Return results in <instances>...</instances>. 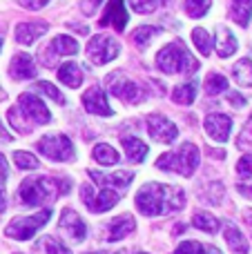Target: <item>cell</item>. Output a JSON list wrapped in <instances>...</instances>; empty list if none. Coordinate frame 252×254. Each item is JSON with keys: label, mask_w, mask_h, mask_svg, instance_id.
<instances>
[{"label": "cell", "mask_w": 252, "mask_h": 254, "mask_svg": "<svg viewBox=\"0 0 252 254\" xmlns=\"http://www.w3.org/2000/svg\"><path fill=\"white\" fill-rule=\"evenodd\" d=\"M101 2H103V0H83V11L85 13H92Z\"/></svg>", "instance_id": "obj_44"}, {"label": "cell", "mask_w": 252, "mask_h": 254, "mask_svg": "<svg viewBox=\"0 0 252 254\" xmlns=\"http://www.w3.org/2000/svg\"><path fill=\"white\" fill-rule=\"evenodd\" d=\"M217 54L221 58H230L232 54L237 52V47H239V43H237V38H235V34H232L228 27H217Z\"/></svg>", "instance_id": "obj_22"}, {"label": "cell", "mask_w": 252, "mask_h": 254, "mask_svg": "<svg viewBox=\"0 0 252 254\" xmlns=\"http://www.w3.org/2000/svg\"><path fill=\"white\" fill-rule=\"evenodd\" d=\"M121 145H123L125 154H127V161L132 163H143L147 158V152H150V147L141 138H136V136H123Z\"/></svg>", "instance_id": "obj_20"}, {"label": "cell", "mask_w": 252, "mask_h": 254, "mask_svg": "<svg viewBox=\"0 0 252 254\" xmlns=\"http://www.w3.org/2000/svg\"><path fill=\"white\" fill-rule=\"evenodd\" d=\"M112 254H127L125 250H116V252H112Z\"/></svg>", "instance_id": "obj_50"}, {"label": "cell", "mask_w": 252, "mask_h": 254, "mask_svg": "<svg viewBox=\"0 0 252 254\" xmlns=\"http://www.w3.org/2000/svg\"><path fill=\"white\" fill-rule=\"evenodd\" d=\"M156 67L163 74H194L199 69V61L183 43H170L156 54Z\"/></svg>", "instance_id": "obj_4"}, {"label": "cell", "mask_w": 252, "mask_h": 254, "mask_svg": "<svg viewBox=\"0 0 252 254\" xmlns=\"http://www.w3.org/2000/svg\"><path fill=\"white\" fill-rule=\"evenodd\" d=\"M69 192V181L54 176H29L18 188V198L27 207H38Z\"/></svg>", "instance_id": "obj_2"}, {"label": "cell", "mask_w": 252, "mask_h": 254, "mask_svg": "<svg viewBox=\"0 0 252 254\" xmlns=\"http://www.w3.org/2000/svg\"><path fill=\"white\" fill-rule=\"evenodd\" d=\"M136 254H145V252H136Z\"/></svg>", "instance_id": "obj_52"}, {"label": "cell", "mask_w": 252, "mask_h": 254, "mask_svg": "<svg viewBox=\"0 0 252 254\" xmlns=\"http://www.w3.org/2000/svg\"><path fill=\"white\" fill-rule=\"evenodd\" d=\"M18 107L25 112V116L34 125L52 123V114H49V110L45 107V103L40 101L38 96H34V94H22V96L18 98Z\"/></svg>", "instance_id": "obj_10"}, {"label": "cell", "mask_w": 252, "mask_h": 254, "mask_svg": "<svg viewBox=\"0 0 252 254\" xmlns=\"http://www.w3.org/2000/svg\"><path fill=\"white\" fill-rule=\"evenodd\" d=\"M11 138H13V136L9 134L7 129H4L2 123H0V143H11Z\"/></svg>", "instance_id": "obj_45"}, {"label": "cell", "mask_w": 252, "mask_h": 254, "mask_svg": "<svg viewBox=\"0 0 252 254\" xmlns=\"http://www.w3.org/2000/svg\"><path fill=\"white\" fill-rule=\"evenodd\" d=\"M161 0H129V7L136 9L138 13H152L159 7Z\"/></svg>", "instance_id": "obj_40"}, {"label": "cell", "mask_w": 252, "mask_h": 254, "mask_svg": "<svg viewBox=\"0 0 252 254\" xmlns=\"http://www.w3.org/2000/svg\"><path fill=\"white\" fill-rule=\"evenodd\" d=\"M47 22H22V25L16 27V40L20 45H34L40 36L47 34Z\"/></svg>", "instance_id": "obj_19"}, {"label": "cell", "mask_w": 252, "mask_h": 254, "mask_svg": "<svg viewBox=\"0 0 252 254\" xmlns=\"http://www.w3.org/2000/svg\"><path fill=\"white\" fill-rule=\"evenodd\" d=\"M38 69H36V63L29 54H16L9 63V76L13 80H29V78H36Z\"/></svg>", "instance_id": "obj_15"}, {"label": "cell", "mask_w": 252, "mask_h": 254, "mask_svg": "<svg viewBox=\"0 0 252 254\" xmlns=\"http://www.w3.org/2000/svg\"><path fill=\"white\" fill-rule=\"evenodd\" d=\"M89 176H92V181H96L101 188L123 190L132 183L134 172L132 170H119V172H112V174H105V172H98V170H89Z\"/></svg>", "instance_id": "obj_13"}, {"label": "cell", "mask_w": 252, "mask_h": 254, "mask_svg": "<svg viewBox=\"0 0 252 254\" xmlns=\"http://www.w3.org/2000/svg\"><path fill=\"white\" fill-rule=\"evenodd\" d=\"M13 163H16L20 170H38V158L31 152H22V149L13 152Z\"/></svg>", "instance_id": "obj_37"}, {"label": "cell", "mask_w": 252, "mask_h": 254, "mask_svg": "<svg viewBox=\"0 0 252 254\" xmlns=\"http://www.w3.org/2000/svg\"><path fill=\"white\" fill-rule=\"evenodd\" d=\"M252 16V0H232V18L239 27H248Z\"/></svg>", "instance_id": "obj_30"}, {"label": "cell", "mask_w": 252, "mask_h": 254, "mask_svg": "<svg viewBox=\"0 0 252 254\" xmlns=\"http://www.w3.org/2000/svg\"><path fill=\"white\" fill-rule=\"evenodd\" d=\"M34 87L38 89L40 94H45L47 98H52L54 103H58V105H65V96H63V92L56 87V85L47 83V80H38V83H36Z\"/></svg>", "instance_id": "obj_35"}, {"label": "cell", "mask_w": 252, "mask_h": 254, "mask_svg": "<svg viewBox=\"0 0 252 254\" xmlns=\"http://www.w3.org/2000/svg\"><path fill=\"white\" fill-rule=\"evenodd\" d=\"M136 210L143 216H163L170 212L183 210L186 205V192L177 185L163 183H145L136 192Z\"/></svg>", "instance_id": "obj_1"}, {"label": "cell", "mask_w": 252, "mask_h": 254, "mask_svg": "<svg viewBox=\"0 0 252 254\" xmlns=\"http://www.w3.org/2000/svg\"><path fill=\"white\" fill-rule=\"evenodd\" d=\"M239 194L246 198H252V185H239Z\"/></svg>", "instance_id": "obj_46"}, {"label": "cell", "mask_w": 252, "mask_h": 254, "mask_svg": "<svg viewBox=\"0 0 252 254\" xmlns=\"http://www.w3.org/2000/svg\"><path fill=\"white\" fill-rule=\"evenodd\" d=\"M174 254H223L214 246H203L199 241H183L181 246L174 250Z\"/></svg>", "instance_id": "obj_31"}, {"label": "cell", "mask_w": 252, "mask_h": 254, "mask_svg": "<svg viewBox=\"0 0 252 254\" xmlns=\"http://www.w3.org/2000/svg\"><path fill=\"white\" fill-rule=\"evenodd\" d=\"M201 161L199 147L192 143H183L179 149L174 152H165L156 158V170L161 172H174V174H181L186 179H190L192 174L196 172Z\"/></svg>", "instance_id": "obj_3"}, {"label": "cell", "mask_w": 252, "mask_h": 254, "mask_svg": "<svg viewBox=\"0 0 252 254\" xmlns=\"http://www.w3.org/2000/svg\"><path fill=\"white\" fill-rule=\"evenodd\" d=\"M105 80H107V87H110V94L116 98H121L123 103L136 105V103H141L143 98H145L143 89L138 87L132 78H127L123 71H114V74H110Z\"/></svg>", "instance_id": "obj_7"}, {"label": "cell", "mask_w": 252, "mask_h": 254, "mask_svg": "<svg viewBox=\"0 0 252 254\" xmlns=\"http://www.w3.org/2000/svg\"><path fill=\"white\" fill-rule=\"evenodd\" d=\"M161 34V29L159 27H152V25H143V27H138L136 31L132 34V40L136 45H141V47H147V45L152 43V38H156V36Z\"/></svg>", "instance_id": "obj_33"}, {"label": "cell", "mask_w": 252, "mask_h": 254, "mask_svg": "<svg viewBox=\"0 0 252 254\" xmlns=\"http://www.w3.org/2000/svg\"><path fill=\"white\" fill-rule=\"evenodd\" d=\"M58 225H61L63 232L76 243H80L85 239V234H87V228H85L83 219H80L74 210H69V207L61 212V221H58Z\"/></svg>", "instance_id": "obj_14"}, {"label": "cell", "mask_w": 252, "mask_h": 254, "mask_svg": "<svg viewBox=\"0 0 252 254\" xmlns=\"http://www.w3.org/2000/svg\"><path fill=\"white\" fill-rule=\"evenodd\" d=\"M237 176H239L241 181L252 179V156L250 154L239 158V163H237Z\"/></svg>", "instance_id": "obj_38"}, {"label": "cell", "mask_w": 252, "mask_h": 254, "mask_svg": "<svg viewBox=\"0 0 252 254\" xmlns=\"http://www.w3.org/2000/svg\"><path fill=\"white\" fill-rule=\"evenodd\" d=\"M210 4H212V0H186V13L190 18H203L205 13H208Z\"/></svg>", "instance_id": "obj_36"}, {"label": "cell", "mask_w": 252, "mask_h": 254, "mask_svg": "<svg viewBox=\"0 0 252 254\" xmlns=\"http://www.w3.org/2000/svg\"><path fill=\"white\" fill-rule=\"evenodd\" d=\"M4 96H7V94H4V89L0 87V101H4Z\"/></svg>", "instance_id": "obj_49"}, {"label": "cell", "mask_w": 252, "mask_h": 254, "mask_svg": "<svg viewBox=\"0 0 252 254\" xmlns=\"http://www.w3.org/2000/svg\"><path fill=\"white\" fill-rule=\"evenodd\" d=\"M92 156H94V161H96L98 165H116V163L121 161L119 152H116L110 143H98L96 147H94Z\"/></svg>", "instance_id": "obj_27"}, {"label": "cell", "mask_w": 252, "mask_h": 254, "mask_svg": "<svg viewBox=\"0 0 252 254\" xmlns=\"http://www.w3.org/2000/svg\"><path fill=\"white\" fill-rule=\"evenodd\" d=\"M119 201H121V192H119V190L103 188L101 192L94 194L92 201H87L85 205H87V210L94 212V214H103V212L112 210V207H114Z\"/></svg>", "instance_id": "obj_16"}, {"label": "cell", "mask_w": 252, "mask_h": 254, "mask_svg": "<svg viewBox=\"0 0 252 254\" xmlns=\"http://www.w3.org/2000/svg\"><path fill=\"white\" fill-rule=\"evenodd\" d=\"M232 76L241 87H252V61L250 58H241L235 67H232Z\"/></svg>", "instance_id": "obj_28"}, {"label": "cell", "mask_w": 252, "mask_h": 254, "mask_svg": "<svg viewBox=\"0 0 252 254\" xmlns=\"http://www.w3.org/2000/svg\"><path fill=\"white\" fill-rule=\"evenodd\" d=\"M58 80H61L63 85H67V87H80V83H83V71H80V67L76 65V63H65V65L58 69Z\"/></svg>", "instance_id": "obj_24"}, {"label": "cell", "mask_w": 252, "mask_h": 254, "mask_svg": "<svg viewBox=\"0 0 252 254\" xmlns=\"http://www.w3.org/2000/svg\"><path fill=\"white\" fill-rule=\"evenodd\" d=\"M7 174H9V167H7V158L0 154V185H4L7 181Z\"/></svg>", "instance_id": "obj_43"}, {"label": "cell", "mask_w": 252, "mask_h": 254, "mask_svg": "<svg viewBox=\"0 0 252 254\" xmlns=\"http://www.w3.org/2000/svg\"><path fill=\"white\" fill-rule=\"evenodd\" d=\"M136 230V221L132 214H121L116 219H112L110 223V241H121L127 234H132Z\"/></svg>", "instance_id": "obj_21"}, {"label": "cell", "mask_w": 252, "mask_h": 254, "mask_svg": "<svg viewBox=\"0 0 252 254\" xmlns=\"http://www.w3.org/2000/svg\"><path fill=\"white\" fill-rule=\"evenodd\" d=\"M226 243H228V248H230L235 254H248L250 250V246H248V241H246V237H244V232H241L237 225H226Z\"/></svg>", "instance_id": "obj_23"}, {"label": "cell", "mask_w": 252, "mask_h": 254, "mask_svg": "<svg viewBox=\"0 0 252 254\" xmlns=\"http://www.w3.org/2000/svg\"><path fill=\"white\" fill-rule=\"evenodd\" d=\"M228 101H230L232 107H244V105H246V98L241 96V94H237V92H230V94H228Z\"/></svg>", "instance_id": "obj_42"}, {"label": "cell", "mask_w": 252, "mask_h": 254, "mask_svg": "<svg viewBox=\"0 0 252 254\" xmlns=\"http://www.w3.org/2000/svg\"><path fill=\"white\" fill-rule=\"evenodd\" d=\"M7 119H9V123L13 125V129L16 131H20V134H29L31 129H34V123H31L29 119L25 116V112L20 110V107H11V110L7 112Z\"/></svg>", "instance_id": "obj_29"}, {"label": "cell", "mask_w": 252, "mask_h": 254, "mask_svg": "<svg viewBox=\"0 0 252 254\" xmlns=\"http://www.w3.org/2000/svg\"><path fill=\"white\" fill-rule=\"evenodd\" d=\"M78 52V43H76L71 36H56V38L49 43L47 52L43 54V61L47 65L49 56H74Z\"/></svg>", "instance_id": "obj_18"}, {"label": "cell", "mask_w": 252, "mask_h": 254, "mask_svg": "<svg viewBox=\"0 0 252 254\" xmlns=\"http://www.w3.org/2000/svg\"><path fill=\"white\" fill-rule=\"evenodd\" d=\"M205 134L210 136L212 140L217 143H226L230 138V131H232V119L226 114H210L205 116Z\"/></svg>", "instance_id": "obj_12"}, {"label": "cell", "mask_w": 252, "mask_h": 254, "mask_svg": "<svg viewBox=\"0 0 252 254\" xmlns=\"http://www.w3.org/2000/svg\"><path fill=\"white\" fill-rule=\"evenodd\" d=\"M205 92H208L210 96H217V94L228 92V80H226V76L217 74V71L208 74V78H205Z\"/></svg>", "instance_id": "obj_32"}, {"label": "cell", "mask_w": 252, "mask_h": 254, "mask_svg": "<svg viewBox=\"0 0 252 254\" xmlns=\"http://www.w3.org/2000/svg\"><path fill=\"white\" fill-rule=\"evenodd\" d=\"M4 207H7V198H4V188L0 185V212H4Z\"/></svg>", "instance_id": "obj_47"}, {"label": "cell", "mask_w": 252, "mask_h": 254, "mask_svg": "<svg viewBox=\"0 0 252 254\" xmlns=\"http://www.w3.org/2000/svg\"><path fill=\"white\" fill-rule=\"evenodd\" d=\"M192 225H194L196 230H201V232H208V234H217L219 228H221V221L217 219L214 214H210V212H194V216H192Z\"/></svg>", "instance_id": "obj_25"}, {"label": "cell", "mask_w": 252, "mask_h": 254, "mask_svg": "<svg viewBox=\"0 0 252 254\" xmlns=\"http://www.w3.org/2000/svg\"><path fill=\"white\" fill-rule=\"evenodd\" d=\"M196 89H199V80H188V83H181L179 87H174L172 98L179 105H192L196 98Z\"/></svg>", "instance_id": "obj_26"}, {"label": "cell", "mask_w": 252, "mask_h": 254, "mask_svg": "<svg viewBox=\"0 0 252 254\" xmlns=\"http://www.w3.org/2000/svg\"><path fill=\"white\" fill-rule=\"evenodd\" d=\"M43 241H45V252H47V254H71L69 248L63 246L58 239L47 237V239H43Z\"/></svg>", "instance_id": "obj_39"}, {"label": "cell", "mask_w": 252, "mask_h": 254, "mask_svg": "<svg viewBox=\"0 0 252 254\" xmlns=\"http://www.w3.org/2000/svg\"><path fill=\"white\" fill-rule=\"evenodd\" d=\"M246 221H248V223L252 225V212H246Z\"/></svg>", "instance_id": "obj_48"}, {"label": "cell", "mask_w": 252, "mask_h": 254, "mask_svg": "<svg viewBox=\"0 0 252 254\" xmlns=\"http://www.w3.org/2000/svg\"><path fill=\"white\" fill-rule=\"evenodd\" d=\"M83 105L94 116H114V110L110 107L107 94L101 87H92L83 94Z\"/></svg>", "instance_id": "obj_11"}, {"label": "cell", "mask_w": 252, "mask_h": 254, "mask_svg": "<svg viewBox=\"0 0 252 254\" xmlns=\"http://www.w3.org/2000/svg\"><path fill=\"white\" fill-rule=\"evenodd\" d=\"M101 25H112L114 29H125L127 25V9H125V0H110L105 9V16L101 18Z\"/></svg>", "instance_id": "obj_17"}, {"label": "cell", "mask_w": 252, "mask_h": 254, "mask_svg": "<svg viewBox=\"0 0 252 254\" xmlns=\"http://www.w3.org/2000/svg\"><path fill=\"white\" fill-rule=\"evenodd\" d=\"M38 152L56 163H67L74 158V143L65 134H47L38 140Z\"/></svg>", "instance_id": "obj_6"}, {"label": "cell", "mask_w": 252, "mask_h": 254, "mask_svg": "<svg viewBox=\"0 0 252 254\" xmlns=\"http://www.w3.org/2000/svg\"><path fill=\"white\" fill-rule=\"evenodd\" d=\"M49 219H52V210L43 207V210H38L31 216H18V219H13L11 223L4 228V234H7L9 239H16V241H29V239L36 237V232H38L40 228L47 225Z\"/></svg>", "instance_id": "obj_5"}, {"label": "cell", "mask_w": 252, "mask_h": 254, "mask_svg": "<svg viewBox=\"0 0 252 254\" xmlns=\"http://www.w3.org/2000/svg\"><path fill=\"white\" fill-rule=\"evenodd\" d=\"M18 2H20L22 7H27V9H43L49 0H18Z\"/></svg>", "instance_id": "obj_41"}, {"label": "cell", "mask_w": 252, "mask_h": 254, "mask_svg": "<svg viewBox=\"0 0 252 254\" xmlns=\"http://www.w3.org/2000/svg\"><path fill=\"white\" fill-rule=\"evenodd\" d=\"M192 40H194V47L199 49V54L201 56H210V52H212V40H210V36H208V31L205 29H201V27H196L194 31H192Z\"/></svg>", "instance_id": "obj_34"}, {"label": "cell", "mask_w": 252, "mask_h": 254, "mask_svg": "<svg viewBox=\"0 0 252 254\" xmlns=\"http://www.w3.org/2000/svg\"><path fill=\"white\" fill-rule=\"evenodd\" d=\"M147 131H150V136L156 140V143H163V145L174 143L177 136H179L177 125H174L170 119L161 116V114H150L147 116Z\"/></svg>", "instance_id": "obj_9"}, {"label": "cell", "mask_w": 252, "mask_h": 254, "mask_svg": "<svg viewBox=\"0 0 252 254\" xmlns=\"http://www.w3.org/2000/svg\"><path fill=\"white\" fill-rule=\"evenodd\" d=\"M119 52H121L119 40L107 36V34L94 36L87 45V58L94 63V65H105V63L114 61V58L119 56Z\"/></svg>", "instance_id": "obj_8"}, {"label": "cell", "mask_w": 252, "mask_h": 254, "mask_svg": "<svg viewBox=\"0 0 252 254\" xmlns=\"http://www.w3.org/2000/svg\"><path fill=\"white\" fill-rule=\"evenodd\" d=\"M0 49H2V40H0Z\"/></svg>", "instance_id": "obj_51"}]
</instances>
